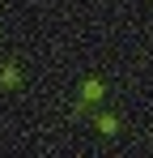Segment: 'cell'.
Masks as SVG:
<instances>
[{"instance_id": "cell-1", "label": "cell", "mask_w": 153, "mask_h": 158, "mask_svg": "<svg viewBox=\"0 0 153 158\" xmlns=\"http://www.w3.org/2000/svg\"><path fill=\"white\" fill-rule=\"evenodd\" d=\"M102 94H106V90H102V81H98V77H89L85 85H81V98H85V103H98Z\"/></svg>"}, {"instance_id": "cell-2", "label": "cell", "mask_w": 153, "mask_h": 158, "mask_svg": "<svg viewBox=\"0 0 153 158\" xmlns=\"http://www.w3.org/2000/svg\"><path fill=\"white\" fill-rule=\"evenodd\" d=\"M0 85H4V90H17V85H22V73H17L13 64H4V69H0Z\"/></svg>"}, {"instance_id": "cell-3", "label": "cell", "mask_w": 153, "mask_h": 158, "mask_svg": "<svg viewBox=\"0 0 153 158\" xmlns=\"http://www.w3.org/2000/svg\"><path fill=\"white\" fill-rule=\"evenodd\" d=\"M115 128H119L115 115H98V132H115Z\"/></svg>"}]
</instances>
